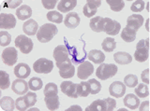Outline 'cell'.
<instances>
[{
    "label": "cell",
    "instance_id": "7c38bea8",
    "mask_svg": "<svg viewBox=\"0 0 150 111\" xmlns=\"http://www.w3.org/2000/svg\"><path fill=\"white\" fill-rule=\"evenodd\" d=\"M16 26V19L11 13H1L0 14V28L12 29Z\"/></svg>",
    "mask_w": 150,
    "mask_h": 111
},
{
    "label": "cell",
    "instance_id": "c3c4849f",
    "mask_svg": "<svg viewBox=\"0 0 150 111\" xmlns=\"http://www.w3.org/2000/svg\"><path fill=\"white\" fill-rule=\"evenodd\" d=\"M148 75H149V69H145V70H144L143 73L141 74V78H142L143 82L145 83V84H148L150 82Z\"/></svg>",
    "mask_w": 150,
    "mask_h": 111
},
{
    "label": "cell",
    "instance_id": "d4e9b609",
    "mask_svg": "<svg viewBox=\"0 0 150 111\" xmlns=\"http://www.w3.org/2000/svg\"><path fill=\"white\" fill-rule=\"evenodd\" d=\"M88 59L94 64H102L105 61V55L98 50H92L87 54Z\"/></svg>",
    "mask_w": 150,
    "mask_h": 111
},
{
    "label": "cell",
    "instance_id": "f6af8a7d",
    "mask_svg": "<svg viewBox=\"0 0 150 111\" xmlns=\"http://www.w3.org/2000/svg\"><path fill=\"white\" fill-rule=\"evenodd\" d=\"M41 3L47 10H53L56 4H57V1L56 0H42Z\"/></svg>",
    "mask_w": 150,
    "mask_h": 111
},
{
    "label": "cell",
    "instance_id": "e0dca14e",
    "mask_svg": "<svg viewBox=\"0 0 150 111\" xmlns=\"http://www.w3.org/2000/svg\"><path fill=\"white\" fill-rule=\"evenodd\" d=\"M13 72H14V75L18 78H26L30 76L31 69L28 64L25 63H21V64H16L15 67H14Z\"/></svg>",
    "mask_w": 150,
    "mask_h": 111
},
{
    "label": "cell",
    "instance_id": "9a60e30c",
    "mask_svg": "<svg viewBox=\"0 0 150 111\" xmlns=\"http://www.w3.org/2000/svg\"><path fill=\"white\" fill-rule=\"evenodd\" d=\"M109 92L112 96L115 97V98H120L126 94L125 83H122L120 81L112 82L109 87Z\"/></svg>",
    "mask_w": 150,
    "mask_h": 111
},
{
    "label": "cell",
    "instance_id": "ffe728a7",
    "mask_svg": "<svg viewBox=\"0 0 150 111\" xmlns=\"http://www.w3.org/2000/svg\"><path fill=\"white\" fill-rule=\"evenodd\" d=\"M104 25H105V18H102L100 16L94 17L90 20L89 26L92 29V31L97 32V33H101L104 31Z\"/></svg>",
    "mask_w": 150,
    "mask_h": 111
},
{
    "label": "cell",
    "instance_id": "cb8c5ba5",
    "mask_svg": "<svg viewBox=\"0 0 150 111\" xmlns=\"http://www.w3.org/2000/svg\"><path fill=\"white\" fill-rule=\"evenodd\" d=\"M77 1L76 0H62L57 4V10L61 12H68L72 10L76 7Z\"/></svg>",
    "mask_w": 150,
    "mask_h": 111
},
{
    "label": "cell",
    "instance_id": "ab89813d",
    "mask_svg": "<svg viewBox=\"0 0 150 111\" xmlns=\"http://www.w3.org/2000/svg\"><path fill=\"white\" fill-rule=\"evenodd\" d=\"M89 85H90V91L91 94H97L101 90V84L95 78H91L88 80Z\"/></svg>",
    "mask_w": 150,
    "mask_h": 111
},
{
    "label": "cell",
    "instance_id": "d6a6232c",
    "mask_svg": "<svg viewBox=\"0 0 150 111\" xmlns=\"http://www.w3.org/2000/svg\"><path fill=\"white\" fill-rule=\"evenodd\" d=\"M43 94H44V97H52V96L57 95V94H58L57 86H56V84H54V83H53V82L48 83V84L45 86Z\"/></svg>",
    "mask_w": 150,
    "mask_h": 111
},
{
    "label": "cell",
    "instance_id": "9c48e42d",
    "mask_svg": "<svg viewBox=\"0 0 150 111\" xmlns=\"http://www.w3.org/2000/svg\"><path fill=\"white\" fill-rule=\"evenodd\" d=\"M77 85L72 81L66 80L61 83V91L63 94H65L67 96L70 98H78V91H77Z\"/></svg>",
    "mask_w": 150,
    "mask_h": 111
},
{
    "label": "cell",
    "instance_id": "603a6c76",
    "mask_svg": "<svg viewBox=\"0 0 150 111\" xmlns=\"http://www.w3.org/2000/svg\"><path fill=\"white\" fill-rule=\"evenodd\" d=\"M86 110V111H107L108 105H107L106 99L104 100L98 99V100L94 101L90 105L87 106Z\"/></svg>",
    "mask_w": 150,
    "mask_h": 111
},
{
    "label": "cell",
    "instance_id": "8d00e7d4",
    "mask_svg": "<svg viewBox=\"0 0 150 111\" xmlns=\"http://www.w3.org/2000/svg\"><path fill=\"white\" fill-rule=\"evenodd\" d=\"M47 19L54 24H61L63 22V15L58 11H49L47 13Z\"/></svg>",
    "mask_w": 150,
    "mask_h": 111
},
{
    "label": "cell",
    "instance_id": "6da1fadb",
    "mask_svg": "<svg viewBox=\"0 0 150 111\" xmlns=\"http://www.w3.org/2000/svg\"><path fill=\"white\" fill-rule=\"evenodd\" d=\"M58 33V29L53 24H45L40 27L37 33V39L41 43H47L54 38V36Z\"/></svg>",
    "mask_w": 150,
    "mask_h": 111
},
{
    "label": "cell",
    "instance_id": "f546056e",
    "mask_svg": "<svg viewBox=\"0 0 150 111\" xmlns=\"http://www.w3.org/2000/svg\"><path fill=\"white\" fill-rule=\"evenodd\" d=\"M44 101L47 108L49 110H56L59 108V97L58 95L52 96V97H44Z\"/></svg>",
    "mask_w": 150,
    "mask_h": 111
},
{
    "label": "cell",
    "instance_id": "277c9868",
    "mask_svg": "<svg viewBox=\"0 0 150 111\" xmlns=\"http://www.w3.org/2000/svg\"><path fill=\"white\" fill-rule=\"evenodd\" d=\"M15 46L16 48L20 50V52L22 53L28 54L29 52H32L33 47H34V44H33V41L28 38V36L25 35H20L18 36L15 38Z\"/></svg>",
    "mask_w": 150,
    "mask_h": 111
},
{
    "label": "cell",
    "instance_id": "74e56055",
    "mask_svg": "<svg viewBox=\"0 0 150 111\" xmlns=\"http://www.w3.org/2000/svg\"><path fill=\"white\" fill-rule=\"evenodd\" d=\"M1 74V78H0V89L1 90H6L9 87V75L5 71H0Z\"/></svg>",
    "mask_w": 150,
    "mask_h": 111
},
{
    "label": "cell",
    "instance_id": "83f0119b",
    "mask_svg": "<svg viewBox=\"0 0 150 111\" xmlns=\"http://www.w3.org/2000/svg\"><path fill=\"white\" fill-rule=\"evenodd\" d=\"M136 32L134 29L130 28L129 26H126L125 28L122 30L121 33V38L126 42H132L136 38Z\"/></svg>",
    "mask_w": 150,
    "mask_h": 111
},
{
    "label": "cell",
    "instance_id": "ee69618b",
    "mask_svg": "<svg viewBox=\"0 0 150 111\" xmlns=\"http://www.w3.org/2000/svg\"><path fill=\"white\" fill-rule=\"evenodd\" d=\"M25 99L26 101V103L28 105V106H33L37 102V94H35V92H27V94H25Z\"/></svg>",
    "mask_w": 150,
    "mask_h": 111
},
{
    "label": "cell",
    "instance_id": "52a82bcc",
    "mask_svg": "<svg viewBox=\"0 0 150 111\" xmlns=\"http://www.w3.org/2000/svg\"><path fill=\"white\" fill-rule=\"evenodd\" d=\"M54 58L56 64H62L71 61L69 58V52L66 45H59L54 50Z\"/></svg>",
    "mask_w": 150,
    "mask_h": 111
},
{
    "label": "cell",
    "instance_id": "7402d4cb",
    "mask_svg": "<svg viewBox=\"0 0 150 111\" xmlns=\"http://www.w3.org/2000/svg\"><path fill=\"white\" fill-rule=\"evenodd\" d=\"M124 105L128 108L135 110L140 105V99L133 94H128L124 98Z\"/></svg>",
    "mask_w": 150,
    "mask_h": 111
},
{
    "label": "cell",
    "instance_id": "ac0fdd59",
    "mask_svg": "<svg viewBox=\"0 0 150 111\" xmlns=\"http://www.w3.org/2000/svg\"><path fill=\"white\" fill-rule=\"evenodd\" d=\"M144 21V19L142 15L132 14L128 18V20H127V26L130 27V28L134 29L136 32H137L141 28V26L143 25Z\"/></svg>",
    "mask_w": 150,
    "mask_h": 111
},
{
    "label": "cell",
    "instance_id": "b9f144b4",
    "mask_svg": "<svg viewBox=\"0 0 150 111\" xmlns=\"http://www.w3.org/2000/svg\"><path fill=\"white\" fill-rule=\"evenodd\" d=\"M15 106H16V109L20 110V111H25L26 110L29 106H28L26 101L25 99V96H22V97H19V98L16 99L15 101Z\"/></svg>",
    "mask_w": 150,
    "mask_h": 111
},
{
    "label": "cell",
    "instance_id": "7dc6e473",
    "mask_svg": "<svg viewBox=\"0 0 150 111\" xmlns=\"http://www.w3.org/2000/svg\"><path fill=\"white\" fill-rule=\"evenodd\" d=\"M5 3H6V6L8 8H17L18 6H20L23 3V1L22 0H18V1H11V0H8V1L5 2Z\"/></svg>",
    "mask_w": 150,
    "mask_h": 111
},
{
    "label": "cell",
    "instance_id": "d6986e66",
    "mask_svg": "<svg viewBox=\"0 0 150 111\" xmlns=\"http://www.w3.org/2000/svg\"><path fill=\"white\" fill-rule=\"evenodd\" d=\"M80 17L78 15V13L76 12H69L66 16L65 20H64V24L65 25L70 29H75L76 27L80 24Z\"/></svg>",
    "mask_w": 150,
    "mask_h": 111
},
{
    "label": "cell",
    "instance_id": "5bb4252c",
    "mask_svg": "<svg viewBox=\"0 0 150 111\" xmlns=\"http://www.w3.org/2000/svg\"><path fill=\"white\" fill-rule=\"evenodd\" d=\"M120 24L115 20H112L110 18H105V25H104V31L105 34L115 36L119 33L120 31Z\"/></svg>",
    "mask_w": 150,
    "mask_h": 111
},
{
    "label": "cell",
    "instance_id": "5b68a950",
    "mask_svg": "<svg viewBox=\"0 0 150 111\" xmlns=\"http://www.w3.org/2000/svg\"><path fill=\"white\" fill-rule=\"evenodd\" d=\"M54 68V64L53 61L46 58H40L34 63L33 64V69L36 73H40V74H49L53 71Z\"/></svg>",
    "mask_w": 150,
    "mask_h": 111
},
{
    "label": "cell",
    "instance_id": "e575fe53",
    "mask_svg": "<svg viewBox=\"0 0 150 111\" xmlns=\"http://www.w3.org/2000/svg\"><path fill=\"white\" fill-rule=\"evenodd\" d=\"M102 49L107 52H112L116 47V42L114 38H107L103 40V42L101 44Z\"/></svg>",
    "mask_w": 150,
    "mask_h": 111
},
{
    "label": "cell",
    "instance_id": "2e32d148",
    "mask_svg": "<svg viewBox=\"0 0 150 111\" xmlns=\"http://www.w3.org/2000/svg\"><path fill=\"white\" fill-rule=\"evenodd\" d=\"M101 1H96V0H88L86 4L83 7V14L86 15L87 18H91L96 14L98 10V8L100 6Z\"/></svg>",
    "mask_w": 150,
    "mask_h": 111
},
{
    "label": "cell",
    "instance_id": "1f68e13d",
    "mask_svg": "<svg viewBox=\"0 0 150 111\" xmlns=\"http://www.w3.org/2000/svg\"><path fill=\"white\" fill-rule=\"evenodd\" d=\"M134 92L140 98H145V97H147L149 95L148 86L145 83H141V84L137 85V87L135 88Z\"/></svg>",
    "mask_w": 150,
    "mask_h": 111
},
{
    "label": "cell",
    "instance_id": "8992f818",
    "mask_svg": "<svg viewBox=\"0 0 150 111\" xmlns=\"http://www.w3.org/2000/svg\"><path fill=\"white\" fill-rule=\"evenodd\" d=\"M18 60V52L14 47H8L2 52V61L8 66H12L16 64Z\"/></svg>",
    "mask_w": 150,
    "mask_h": 111
},
{
    "label": "cell",
    "instance_id": "484cf974",
    "mask_svg": "<svg viewBox=\"0 0 150 111\" xmlns=\"http://www.w3.org/2000/svg\"><path fill=\"white\" fill-rule=\"evenodd\" d=\"M16 16L18 17L19 20L23 21V20H29L30 17L32 16V10L29 6L27 5H23L16 10Z\"/></svg>",
    "mask_w": 150,
    "mask_h": 111
},
{
    "label": "cell",
    "instance_id": "816d5d0a",
    "mask_svg": "<svg viewBox=\"0 0 150 111\" xmlns=\"http://www.w3.org/2000/svg\"><path fill=\"white\" fill-rule=\"evenodd\" d=\"M145 27H147L146 28L147 31H150V20H147L146 22H145Z\"/></svg>",
    "mask_w": 150,
    "mask_h": 111
},
{
    "label": "cell",
    "instance_id": "44dd1931",
    "mask_svg": "<svg viewBox=\"0 0 150 111\" xmlns=\"http://www.w3.org/2000/svg\"><path fill=\"white\" fill-rule=\"evenodd\" d=\"M38 28H39V25H38V22L33 20L29 19L27 20L23 25V33L26 34L27 36H35L38 33Z\"/></svg>",
    "mask_w": 150,
    "mask_h": 111
},
{
    "label": "cell",
    "instance_id": "f35d334b",
    "mask_svg": "<svg viewBox=\"0 0 150 111\" xmlns=\"http://www.w3.org/2000/svg\"><path fill=\"white\" fill-rule=\"evenodd\" d=\"M124 83L126 86H128L129 88H134L135 86L138 85V77L135 75L129 74L127 75L124 78Z\"/></svg>",
    "mask_w": 150,
    "mask_h": 111
},
{
    "label": "cell",
    "instance_id": "f1b7e54d",
    "mask_svg": "<svg viewBox=\"0 0 150 111\" xmlns=\"http://www.w3.org/2000/svg\"><path fill=\"white\" fill-rule=\"evenodd\" d=\"M0 105H1V108L3 110H6V111H12L16 108L15 102H14V100L9 96L2 97V98L0 99Z\"/></svg>",
    "mask_w": 150,
    "mask_h": 111
},
{
    "label": "cell",
    "instance_id": "681fc988",
    "mask_svg": "<svg viewBox=\"0 0 150 111\" xmlns=\"http://www.w3.org/2000/svg\"><path fill=\"white\" fill-rule=\"evenodd\" d=\"M139 110L140 111H147V110H149V102L148 101L143 102V103L141 104V105H140Z\"/></svg>",
    "mask_w": 150,
    "mask_h": 111
},
{
    "label": "cell",
    "instance_id": "7bdbcfd3",
    "mask_svg": "<svg viewBox=\"0 0 150 111\" xmlns=\"http://www.w3.org/2000/svg\"><path fill=\"white\" fill-rule=\"evenodd\" d=\"M144 2L143 0H137V1H134L132 4H131V7H130V10L131 11L133 12H140V11H143L144 8Z\"/></svg>",
    "mask_w": 150,
    "mask_h": 111
},
{
    "label": "cell",
    "instance_id": "7a4b0ae2",
    "mask_svg": "<svg viewBox=\"0 0 150 111\" xmlns=\"http://www.w3.org/2000/svg\"><path fill=\"white\" fill-rule=\"evenodd\" d=\"M118 68L114 64H100L96 71V76L101 80L111 78L117 73Z\"/></svg>",
    "mask_w": 150,
    "mask_h": 111
},
{
    "label": "cell",
    "instance_id": "f907efd6",
    "mask_svg": "<svg viewBox=\"0 0 150 111\" xmlns=\"http://www.w3.org/2000/svg\"><path fill=\"white\" fill-rule=\"evenodd\" d=\"M71 110H78V111H82V108H80L79 105H71L69 108H68L66 111H71Z\"/></svg>",
    "mask_w": 150,
    "mask_h": 111
},
{
    "label": "cell",
    "instance_id": "d590c367",
    "mask_svg": "<svg viewBox=\"0 0 150 111\" xmlns=\"http://www.w3.org/2000/svg\"><path fill=\"white\" fill-rule=\"evenodd\" d=\"M28 86H29V89L32 91H39L41 89L42 86H43V82H42L41 78L33 77L32 78H30V80L28 81Z\"/></svg>",
    "mask_w": 150,
    "mask_h": 111
},
{
    "label": "cell",
    "instance_id": "3957f363",
    "mask_svg": "<svg viewBox=\"0 0 150 111\" xmlns=\"http://www.w3.org/2000/svg\"><path fill=\"white\" fill-rule=\"evenodd\" d=\"M149 56V39H142L140 40L137 46L136 50L134 52V57L137 62L144 63L148 59Z\"/></svg>",
    "mask_w": 150,
    "mask_h": 111
},
{
    "label": "cell",
    "instance_id": "60d3db41",
    "mask_svg": "<svg viewBox=\"0 0 150 111\" xmlns=\"http://www.w3.org/2000/svg\"><path fill=\"white\" fill-rule=\"evenodd\" d=\"M11 41V36L8 32L1 31L0 32V45L2 47H7Z\"/></svg>",
    "mask_w": 150,
    "mask_h": 111
},
{
    "label": "cell",
    "instance_id": "ba28073f",
    "mask_svg": "<svg viewBox=\"0 0 150 111\" xmlns=\"http://www.w3.org/2000/svg\"><path fill=\"white\" fill-rule=\"evenodd\" d=\"M56 66L59 68V75L63 78H70L74 76L75 74V67L72 64L71 61L56 64Z\"/></svg>",
    "mask_w": 150,
    "mask_h": 111
},
{
    "label": "cell",
    "instance_id": "4fadbf2b",
    "mask_svg": "<svg viewBox=\"0 0 150 111\" xmlns=\"http://www.w3.org/2000/svg\"><path fill=\"white\" fill-rule=\"evenodd\" d=\"M11 89L16 94L23 95L28 92L29 86H28V83L25 80H23V78H17V80H15L12 82Z\"/></svg>",
    "mask_w": 150,
    "mask_h": 111
},
{
    "label": "cell",
    "instance_id": "30bf717a",
    "mask_svg": "<svg viewBox=\"0 0 150 111\" xmlns=\"http://www.w3.org/2000/svg\"><path fill=\"white\" fill-rule=\"evenodd\" d=\"M94 71V66L90 62L84 61L77 69V76L80 80H86L90 77Z\"/></svg>",
    "mask_w": 150,
    "mask_h": 111
},
{
    "label": "cell",
    "instance_id": "8fae6325",
    "mask_svg": "<svg viewBox=\"0 0 150 111\" xmlns=\"http://www.w3.org/2000/svg\"><path fill=\"white\" fill-rule=\"evenodd\" d=\"M67 48L69 50V56H71V62L75 64H82L84 62V59L86 57V53L84 52V50H78V48L76 47H70L69 45L67 46Z\"/></svg>",
    "mask_w": 150,
    "mask_h": 111
},
{
    "label": "cell",
    "instance_id": "4dcf8cb0",
    "mask_svg": "<svg viewBox=\"0 0 150 111\" xmlns=\"http://www.w3.org/2000/svg\"><path fill=\"white\" fill-rule=\"evenodd\" d=\"M77 91L79 97H86L91 94L90 91V85H89L88 81H82L77 85Z\"/></svg>",
    "mask_w": 150,
    "mask_h": 111
},
{
    "label": "cell",
    "instance_id": "4316f807",
    "mask_svg": "<svg viewBox=\"0 0 150 111\" xmlns=\"http://www.w3.org/2000/svg\"><path fill=\"white\" fill-rule=\"evenodd\" d=\"M114 59L115 63L119 64H128L132 62V57L130 56V54L124 52H119L115 53Z\"/></svg>",
    "mask_w": 150,
    "mask_h": 111
},
{
    "label": "cell",
    "instance_id": "bcb514c9",
    "mask_svg": "<svg viewBox=\"0 0 150 111\" xmlns=\"http://www.w3.org/2000/svg\"><path fill=\"white\" fill-rule=\"evenodd\" d=\"M106 102H107V105H108V110L107 111H112L116 106V101L115 99L111 98H106Z\"/></svg>",
    "mask_w": 150,
    "mask_h": 111
},
{
    "label": "cell",
    "instance_id": "836d02e7",
    "mask_svg": "<svg viewBox=\"0 0 150 111\" xmlns=\"http://www.w3.org/2000/svg\"><path fill=\"white\" fill-rule=\"evenodd\" d=\"M107 4H109L112 11H121L125 7V2L123 0H107Z\"/></svg>",
    "mask_w": 150,
    "mask_h": 111
}]
</instances>
